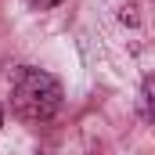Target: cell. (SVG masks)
Instances as JSON below:
<instances>
[{"instance_id":"1","label":"cell","mask_w":155,"mask_h":155,"mask_svg":"<svg viewBox=\"0 0 155 155\" xmlns=\"http://www.w3.org/2000/svg\"><path fill=\"white\" fill-rule=\"evenodd\" d=\"M11 108L29 126L54 119L58 108H61V83L43 69H29V65L18 69L15 79H11Z\"/></svg>"},{"instance_id":"2","label":"cell","mask_w":155,"mask_h":155,"mask_svg":"<svg viewBox=\"0 0 155 155\" xmlns=\"http://www.w3.org/2000/svg\"><path fill=\"white\" fill-rule=\"evenodd\" d=\"M25 4H33V7H40V11H43V7H54V4H61V0H25Z\"/></svg>"},{"instance_id":"3","label":"cell","mask_w":155,"mask_h":155,"mask_svg":"<svg viewBox=\"0 0 155 155\" xmlns=\"http://www.w3.org/2000/svg\"><path fill=\"white\" fill-rule=\"evenodd\" d=\"M0 123H4V116H0Z\"/></svg>"}]
</instances>
